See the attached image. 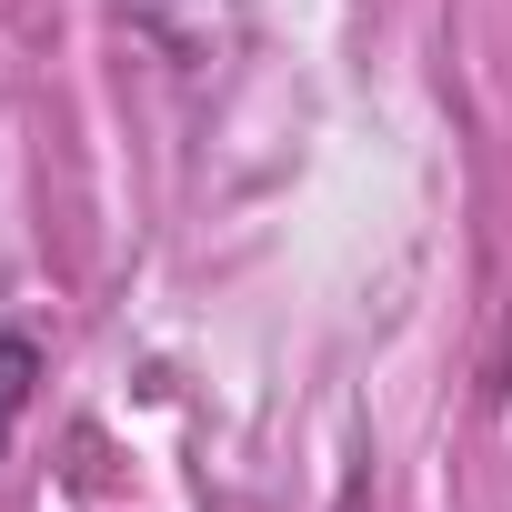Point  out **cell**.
I'll return each mask as SVG.
<instances>
[{
    "label": "cell",
    "instance_id": "1",
    "mask_svg": "<svg viewBox=\"0 0 512 512\" xmlns=\"http://www.w3.org/2000/svg\"><path fill=\"white\" fill-rule=\"evenodd\" d=\"M31 382H41V352H31L21 332H0V442H11V422H21Z\"/></svg>",
    "mask_w": 512,
    "mask_h": 512
}]
</instances>
